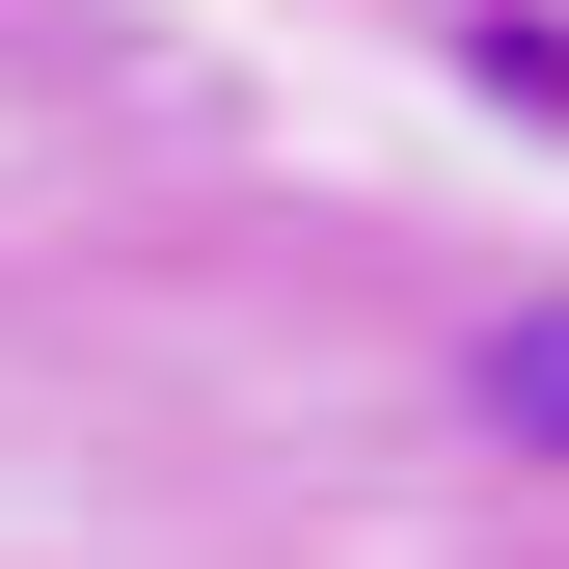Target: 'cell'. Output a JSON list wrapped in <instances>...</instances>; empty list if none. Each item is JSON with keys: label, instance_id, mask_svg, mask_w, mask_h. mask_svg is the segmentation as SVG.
<instances>
[{"label": "cell", "instance_id": "1", "mask_svg": "<svg viewBox=\"0 0 569 569\" xmlns=\"http://www.w3.org/2000/svg\"><path fill=\"white\" fill-rule=\"evenodd\" d=\"M488 407H516V435H569V326H488Z\"/></svg>", "mask_w": 569, "mask_h": 569}]
</instances>
